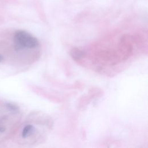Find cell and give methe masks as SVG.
<instances>
[{"label":"cell","instance_id":"obj_3","mask_svg":"<svg viewBox=\"0 0 148 148\" xmlns=\"http://www.w3.org/2000/svg\"><path fill=\"white\" fill-rule=\"evenodd\" d=\"M7 106L10 111L13 112H18L19 111V108L17 106H16L15 105H13L12 104H7Z\"/></svg>","mask_w":148,"mask_h":148},{"label":"cell","instance_id":"obj_5","mask_svg":"<svg viewBox=\"0 0 148 148\" xmlns=\"http://www.w3.org/2000/svg\"><path fill=\"white\" fill-rule=\"evenodd\" d=\"M3 59H4L3 56L2 55H0V62H1V61L3 60Z\"/></svg>","mask_w":148,"mask_h":148},{"label":"cell","instance_id":"obj_2","mask_svg":"<svg viewBox=\"0 0 148 148\" xmlns=\"http://www.w3.org/2000/svg\"><path fill=\"white\" fill-rule=\"evenodd\" d=\"M14 49L17 51L30 50L41 51V45L38 39L29 32L18 30L14 35Z\"/></svg>","mask_w":148,"mask_h":148},{"label":"cell","instance_id":"obj_1","mask_svg":"<svg viewBox=\"0 0 148 148\" xmlns=\"http://www.w3.org/2000/svg\"><path fill=\"white\" fill-rule=\"evenodd\" d=\"M31 120L23 127L21 137L32 144H41L51 131L53 126V120L49 115L39 111L32 114Z\"/></svg>","mask_w":148,"mask_h":148},{"label":"cell","instance_id":"obj_4","mask_svg":"<svg viewBox=\"0 0 148 148\" xmlns=\"http://www.w3.org/2000/svg\"><path fill=\"white\" fill-rule=\"evenodd\" d=\"M5 131V128L0 126V132H3V131Z\"/></svg>","mask_w":148,"mask_h":148}]
</instances>
